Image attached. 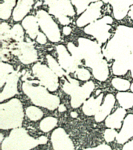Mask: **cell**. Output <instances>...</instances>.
<instances>
[{"instance_id": "cell-34", "label": "cell", "mask_w": 133, "mask_h": 150, "mask_svg": "<svg viewBox=\"0 0 133 150\" xmlns=\"http://www.w3.org/2000/svg\"><path fill=\"white\" fill-rule=\"evenodd\" d=\"M75 73H76L78 79L81 81H89L91 78L90 71L84 68H78L75 71Z\"/></svg>"}, {"instance_id": "cell-37", "label": "cell", "mask_w": 133, "mask_h": 150, "mask_svg": "<svg viewBox=\"0 0 133 150\" xmlns=\"http://www.w3.org/2000/svg\"><path fill=\"white\" fill-rule=\"evenodd\" d=\"M84 150H112V148L106 144H101V145H97L96 147L88 148Z\"/></svg>"}, {"instance_id": "cell-2", "label": "cell", "mask_w": 133, "mask_h": 150, "mask_svg": "<svg viewBox=\"0 0 133 150\" xmlns=\"http://www.w3.org/2000/svg\"><path fill=\"white\" fill-rule=\"evenodd\" d=\"M132 51L133 28L120 25L106 45L103 54L107 60L114 61L120 57H131Z\"/></svg>"}, {"instance_id": "cell-38", "label": "cell", "mask_w": 133, "mask_h": 150, "mask_svg": "<svg viewBox=\"0 0 133 150\" xmlns=\"http://www.w3.org/2000/svg\"><path fill=\"white\" fill-rule=\"evenodd\" d=\"M120 150H133V138H132L128 142H126L123 145L122 149Z\"/></svg>"}, {"instance_id": "cell-36", "label": "cell", "mask_w": 133, "mask_h": 150, "mask_svg": "<svg viewBox=\"0 0 133 150\" xmlns=\"http://www.w3.org/2000/svg\"><path fill=\"white\" fill-rule=\"evenodd\" d=\"M35 40H36L38 43H39V44L41 45H44L46 44L47 42V36L45 35V33L39 32V33L38 34L37 37H36Z\"/></svg>"}, {"instance_id": "cell-28", "label": "cell", "mask_w": 133, "mask_h": 150, "mask_svg": "<svg viewBox=\"0 0 133 150\" xmlns=\"http://www.w3.org/2000/svg\"><path fill=\"white\" fill-rule=\"evenodd\" d=\"M67 81L64 82V85H63V91L68 95H72L73 93L75 92L77 89L78 88L80 85H79V82L74 79H72L70 76H68V74L66 75Z\"/></svg>"}, {"instance_id": "cell-9", "label": "cell", "mask_w": 133, "mask_h": 150, "mask_svg": "<svg viewBox=\"0 0 133 150\" xmlns=\"http://www.w3.org/2000/svg\"><path fill=\"white\" fill-rule=\"evenodd\" d=\"M38 21L42 32L45 33L49 41L52 42H59L61 40V33L57 23L44 10L37 12Z\"/></svg>"}, {"instance_id": "cell-39", "label": "cell", "mask_w": 133, "mask_h": 150, "mask_svg": "<svg viewBox=\"0 0 133 150\" xmlns=\"http://www.w3.org/2000/svg\"><path fill=\"white\" fill-rule=\"evenodd\" d=\"M72 32V29L70 27V26H64V28H63V34L65 35H69Z\"/></svg>"}, {"instance_id": "cell-23", "label": "cell", "mask_w": 133, "mask_h": 150, "mask_svg": "<svg viewBox=\"0 0 133 150\" xmlns=\"http://www.w3.org/2000/svg\"><path fill=\"white\" fill-rule=\"evenodd\" d=\"M116 99L121 108L126 110L133 107V92L119 91L116 94Z\"/></svg>"}, {"instance_id": "cell-40", "label": "cell", "mask_w": 133, "mask_h": 150, "mask_svg": "<svg viewBox=\"0 0 133 150\" xmlns=\"http://www.w3.org/2000/svg\"><path fill=\"white\" fill-rule=\"evenodd\" d=\"M130 71H131V75H132V77L133 78V51L131 54L130 57Z\"/></svg>"}, {"instance_id": "cell-43", "label": "cell", "mask_w": 133, "mask_h": 150, "mask_svg": "<svg viewBox=\"0 0 133 150\" xmlns=\"http://www.w3.org/2000/svg\"><path fill=\"white\" fill-rule=\"evenodd\" d=\"M71 116L74 118V117H77V116H78V113H77V112H72L71 113Z\"/></svg>"}, {"instance_id": "cell-18", "label": "cell", "mask_w": 133, "mask_h": 150, "mask_svg": "<svg viewBox=\"0 0 133 150\" xmlns=\"http://www.w3.org/2000/svg\"><path fill=\"white\" fill-rule=\"evenodd\" d=\"M126 109L123 108H117L113 113L110 114L105 120V125L107 128L121 129L123 121L126 116Z\"/></svg>"}, {"instance_id": "cell-20", "label": "cell", "mask_w": 133, "mask_h": 150, "mask_svg": "<svg viewBox=\"0 0 133 150\" xmlns=\"http://www.w3.org/2000/svg\"><path fill=\"white\" fill-rule=\"evenodd\" d=\"M34 0H18V6L13 12V18L15 21H20L24 19V17L29 12Z\"/></svg>"}, {"instance_id": "cell-26", "label": "cell", "mask_w": 133, "mask_h": 150, "mask_svg": "<svg viewBox=\"0 0 133 150\" xmlns=\"http://www.w3.org/2000/svg\"><path fill=\"white\" fill-rule=\"evenodd\" d=\"M13 71L14 69L11 64L3 62L0 63V87L1 88H3L8 76Z\"/></svg>"}, {"instance_id": "cell-4", "label": "cell", "mask_w": 133, "mask_h": 150, "mask_svg": "<svg viewBox=\"0 0 133 150\" xmlns=\"http://www.w3.org/2000/svg\"><path fill=\"white\" fill-rule=\"evenodd\" d=\"M48 142L46 136H40L36 139L29 135L24 128L18 127L13 129L7 138H4L2 145V150H31L40 145Z\"/></svg>"}, {"instance_id": "cell-10", "label": "cell", "mask_w": 133, "mask_h": 150, "mask_svg": "<svg viewBox=\"0 0 133 150\" xmlns=\"http://www.w3.org/2000/svg\"><path fill=\"white\" fill-rule=\"evenodd\" d=\"M10 50L12 54L18 56V59L24 64L34 63L38 59V53L34 45L27 42H18L17 45H11Z\"/></svg>"}, {"instance_id": "cell-12", "label": "cell", "mask_w": 133, "mask_h": 150, "mask_svg": "<svg viewBox=\"0 0 133 150\" xmlns=\"http://www.w3.org/2000/svg\"><path fill=\"white\" fill-rule=\"evenodd\" d=\"M56 50L58 55V62L64 71L67 74L75 72L81 64L74 59V57L70 54L68 50L64 45H57Z\"/></svg>"}, {"instance_id": "cell-35", "label": "cell", "mask_w": 133, "mask_h": 150, "mask_svg": "<svg viewBox=\"0 0 133 150\" xmlns=\"http://www.w3.org/2000/svg\"><path fill=\"white\" fill-rule=\"evenodd\" d=\"M118 131L116 130V129H113V128H108L106 129L104 133V140L106 143H111L116 140L117 135H118Z\"/></svg>"}, {"instance_id": "cell-13", "label": "cell", "mask_w": 133, "mask_h": 150, "mask_svg": "<svg viewBox=\"0 0 133 150\" xmlns=\"http://www.w3.org/2000/svg\"><path fill=\"white\" fill-rule=\"evenodd\" d=\"M95 89V84L92 81L85 82L81 86H79L72 95H71V105L73 108H78L84 104Z\"/></svg>"}, {"instance_id": "cell-19", "label": "cell", "mask_w": 133, "mask_h": 150, "mask_svg": "<svg viewBox=\"0 0 133 150\" xmlns=\"http://www.w3.org/2000/svg\"><path fill=\"white\" fill-rule=\"evenodd\" d=\"M104 98V93H100L96 98L92 97L87 99L82 105V112L85 116H95L99 110Z\"/></svg>"}, {"instance_id": "cell-24", "label": "cell", "mask_w": 133, "mask_h": 150, "mask_svg": "<svg viewBox=\"0 0 133 150\" xmlns=\"http://www.w3.org/2000/svg\"><path fill=\"white\" fill-rule=\"evenodd\" d=\"M58 124V120L55 118L53 116H48L46 117L39 123V129L44 133H49V131H51L57 127Z\"/></svg>"}, {"instance_id": "cell-42", "label": "cell", "mask_w": 133, "mask_h": 150, "mask_svg": "<svg viewBox=\"0 0 133 150\" xmlns=\"http://www.w3.org/2000/svg\"><path fill=\"white\" fill-rule=\"evenodd\" d=\"M129 17L133 19V5L130 8V12H129Z\"/></svg>"}, {"instance_id": "cell-6", "label": "cell", "mask_w": 133, "mask_h": 150, "mask_svg": "<svg viewBox=\"0 0 133 150\" xmlns=\"http://www.w3.org/2000/svg\"><path fill=\"white\" fill-rule=\"evenodd\" d=\"M113 18L110 16H106L102 19L88 25L85 28L84 32L86 34L93 36L99 44H104L111 38L112 29Z\"/></svg>"}, {"instance_id": "cell-33", "label": "cell", "mask_w": 133, "mask_h": 150, "mask_svg": "<svg viewBox=\"0 0 133 150\" xmlns=\"http://www.w3.org/2000/svg\"><path fill=\"white\" fill-rule=\"evenodd\" d=\"M67 50L70 52V54L74 57V59L77 62L81 64V61H82V56H81V52L79 50L78 47H76L73 42H70L67 43Z\"/></svg>"}, {"instance_id": "cell-25", "label": "cell", "mask_w": 133, "mask_h": 150, "mask_svg": "<svg viewBox=\"0 0 133 150\" xmlns=\"http://www.w3.org/2000/svg\"><path fill=\"white\" fill-rule=\"evenodd\" d=\"M46 62L47 64H48V66L51 69L52 71H54L59 77H62L67 75V73L65 72L64 69L60 64L59 62H57V60L55 59L52 56L49 55V54L46 55Z\"/></svg>"}, {"instance_id": "cell-31", "label": "cell", "mask_w": 133, "mask_h": 150, "mask_svg": "<svg viewBox=\"0 0 133 150\" xmlns=\"http://www.w3.org/2000/svg\"><path fill=\"white\" fill-rule=\"evenodd\" d=\"M11 38L18 42H23L24 40V28L20 25H15L11 28Z\"/></svg>"}, {"instance_id": "cell-11", "label": "cell", "mask_w": 133, "mask_h": 150, "mask_svg": "<svg viewBox=\"0 0 133 150\" xmlns=\"http://www.w3.org/2000/svg\"><path fill=\"white\" fill-rule=\"evenodd\" d=\"M50 141L53 150H75L74 143L64 128L55 129L51 134Z\"/></svg>"}, {"instance_id": "cell-8", "label": "cell", "mask_w": 133, "mask_h": 150, "mask_svg": "<svg viewBox=\"0 0 133 150\" xmlns=\"http://www.w3.org/2000/svg\"><path fill=\"white\" fill-rule=\"evenodd\" d=\"M49 6V13L58 18L60 24L64 26L69 25V17L74 15V10L69 0H45Z\"/></svg>"}, {"instance_id": "cell-32", "label": "cell", "mask_w": 133, "mask_h": 150, "mask_svg": "<svg viewBox=\"0 0 133 150\" xmlns=\"http://www.w3.org/2000/svg\"><path fill=\"white\" fill-rule=\"evenodd\" d=\"M0 39L2 42L11 39V29L7 23L3 22L0 25Z\"/></svg>"}, {"instance_id": "cell-5", "label": "cell", "mask_w": 133, "mask_h": 150, "mask_svg": "<svg viewBox=\"0 0 133 150\" xmlns=\"http://www.w3.org/2000/svg\"><path fill=\"white\" fill-rule=\"evenodd\" d=\"M24 108L21 101L13 98L0 105V128L10 130L20 127L24 120Z\"/></svg>"}, {"instance_id": "cell-30", "label": "cell", "mask_w": 133, "mask_h": 150, "mask_svg": "<svg viewBox=\"0 0 133 150\" xmlns=\"http://www.w3.org/2000/svg\"><path fill=\"white\" fill-rule=\"evenodd\" d=\"M111 84L118 91H127L128 89H130L131 86L130 82L120 77H114L113 79H112Z\"/></svg>"}, {"instance_id": "cell-3", "label": "cell", "mask_w": 133, "mask_h": 150, "mask_svg": "<svg viewBox=\"0 0 133 150\" xmlns=\"http://www.w3.org/2000/svg\"><path fill=\"white\" fill-rule=\"evenodd\" d=\"M23 92L35 105L53 111L60 105L59 97L49 93L50 91L38 81H24L22 84Z\"/></svg>"}, {"instance_id": "cell-16", "label": "cell", "mask_w": 133, "mask_h": 150, "mask_svg": "<svg viewBox=\"0 0 133 150\" xmlns=\"http://www.w3.org/2000/svg\"><path fill=\"white\" fill-rule=\"evenodd\" d=\"M133 138V114L129 113L125 116L121 130L118 133L116 141L119 145H125Z\"/></svg>"}, {"instance_id": "cell-15", "label": "cell", "mask_w": 133, "mask_h": 150, "mask_svg": "<svg viewBox=\"0 0 133 150\" xmlns=\"http://www.w3.org/2000/svg\"><path fill=\"white\" fill-rule=\"evenodd\" d=\"M19 80V74L17 71H13L8 76L3 91L0 93V101L3 102L5 100L10 99L18 93V85Z\"/></svg>"}, {"instance_id": "cell-14", "label": "cell", "mask_w": 133, "mask_h": 150, "mask_svg": "<svg viewBox=\"0 0 133 150\" xmlns=\"http://www.w3.org/2000/svg\"><path fill=\"white\" fill-rule=\"evenodd\" d=\"M102 5L103 3L101 2H97L89 6L77 20V26L80 28L85 27V25H89L98 20L101 14Z\"/></svg>"}, {"instance_id": "cell-17", "label": "cell", "mask_w": 133, "mask_h": 150, "mask_svg": "<svg viewBox=\"0 0 133 150\" xmlns=\"http://www.w3.org/2000/svg\"><path fill=\"white\" fill-rule=\"evenodd\" d=\"M116 98L112 93H108L104 98L103 104L100 106V108L97 113L94 116L95 121L97 123H101L106 120L107 116L111 114L113 106L115 105Z\"/></svg>"}, {"instance_id": "cell-44", "label": "cell", "mask_w": 133, "mask_h": 150, "mask_svg": "<svg viewBox=\"0 0 133 150\" xmlns=\"http://www.w3.org/2000/svg\"><path fill=\"white\" fill-rule=\"evenodd\" d=\"M130 89H131V91H132V92H133V83L132 84H131Z\"/></svg>"}, {"instance_id": "cell-29", "label": "cell", "mask_w": 133, "mask_h": 150, "mask_svg": "<svg viewBox=\"0 0 133 150\" xmlns=\"http://www.w3.org/2000/svg\"><path fill=\"white\" fill-rule=\"evenodd\" d=\"M25 114L30 120L38 121L43 117V112L36 106H29L26 108Z\"/></svg>"}, {"instance_id": "cell-22", "label": "cell", "mask_w": 133, "mask_h": 150, "mask_svg": "<svg viewBox=\"0 0 133 150\" xmlns=\"http://www.w3.org/2000/svg\"><path fill=\"white\" fill-rule=\"evenodd\" d=\"M130 70V57H120L113 61L112 71L115 76H124Z\"/></svg>"}, {"instance_id": "cell-41", "label": "cell", "mask_w": 133, "mask_h": 150, "mask_svg": "<svg viewBox=\"0 0 133 150\" xmlns=\"http://www.w3.org/2000/svg\"><path fill=\"white\" fill-rule=\"evenodd\" d=\"M66 110V108L65 107L64 105L61 104V105H60L59 107H58V111H59L60 112H65Z\"/></svg>"}, {"instance_id": "cell-1", "label": "cell", "mask_w": 133, "mask_h": 150, "mask_svg": "<svg viewBox=\"0 0 133 150\" xmlns=\"http://www.w3.org/2000/svg\"><path fill=\"white\" fill-rule=\"evenodd\" d=\"M78 44L82 60H84L85 64L92 69L94 78L99 82L106 81L110 76V70L100 44L81 37L78 40Z\"/></svg>"}, {"instance_id": "cell-27", "label": "cell", "mask_w": 133, "mask_h": 150, "mask_svg": "<svg viewBox=\"0 0 133 150\" xmlns=\"http://www.w3.org/2000/svg\"><path fill=\"white\" fill-rule=\"evenodd\" d=\"M16 0H4L1 4V11H0V17L3 20H7L10 18L12 13V9L15 6Z\"/></svg>"}, {"instance_id": "cell-7", "label": "cell", "mask_w": 133, "mask_h": 150, "mask_svg": "<svg viewBox=\"0 0 133 150\" xmlns=\"http://www.w3.org/2000/svg\"><path fill=\"white\" fill-rule=\"evenodd\" d=\"M32 72L39 83L46 87L50 92H55L59 88V78L49 67L41 63H36L32 67Z\"/></svg>"}, {"instance_id": "cell-21", "label": "cell", "mask_w": 133, "mask_h": 150, "mask_svg": "<svg viewBox=\"0 0 133 150\" xmlns=\"http://www.w3.org/2000/svg\"><path fill=\"white\" fill-rule=\"evenodd\" d=\"M38 21L37 17L34 16H27L23 20L22 26L24 29L26 31L27 34L32 40L36 39L38 34L39 33L38 31Z\"/></svg>"}]
</instances>
